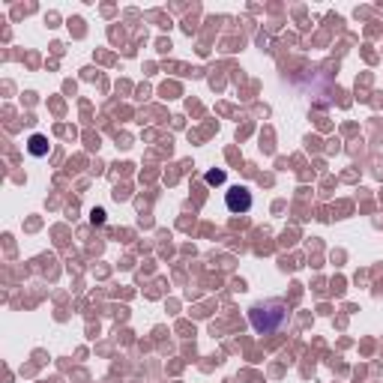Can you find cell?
Returning a JSON list of instances; mask_svg holds the SVG:
<instances>
[{"label": "cell", "instance_id": "6da1fadb", "mask_svg": "<svg viewBox=\"0 0 383 383\" xmlns=\"http://www.w3.org/2000/svg\"><path fill=\"white\" fill-rule=\"evenodd\" d=\"M249 321H252V326H255L257 332L269 335V332H278L281 326H285L288 311H285L281 302H267V306H255L249 311Z\"/></svg>", "mask_w": 383, "mask_h": 383}, {"label": "cell", "instance_id": "277c9868", "mask_svg": "<svg viewBox=\"0 0 383 383\" xmlns=\"http://www.w3.org/2000/svg\"><path fill=\"white\" fill-rule=\"evenodd\" d=\"M207 183H210V186L224 183V174H222V171H210V174H207Z\"/></svg>", "mask_w": 383, "mask_h": 383}, {"label": "cell", "instance_id": "7a4b0ae2", "mask_svg": "<svg viewBox=\"0 0 383 383\" xmlns=\"http://www.w3.org/2000/svg\"><path fill=\"white\" fill-rule=\"evenodd\" d=\"M224 204L231 213H249L252 210V192L246 186H231L228 195H224Z\"/></svg>", "mask_w": 383, "mask_h": 383}, {"label": "cell", "instance_id": "3957f363", "mask_svg": "<svg viewBox=\"0 0 383 383\" xmlns=\"http://www.w3.org/2000/svg\"><path fill=\"white\" fill-rule=\"evenodd\" d=\"M27 150H30L33 156H45V153H48V141H45V135H30Z\"/></svg>", "mask_w": 383, "mask_h": 383}]
</instances>
